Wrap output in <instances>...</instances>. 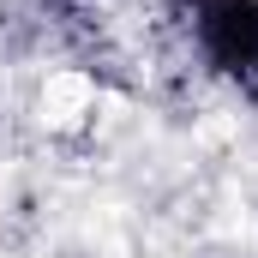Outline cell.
<instances>
[{
  "mask_svg": "<svg viewBox=\"0 0 258 258\" xmlns=\"http://www.w3.org/2000/svg\"><path fill=\"white\" fill-rule=\"evenodd\" d=\"M186 30L216 78L258 84V0H180Z\"/></svg>",
  "mask_w": 258,
  "mask_h": 258,
  "instance_id": "1",
  "label": "cell"
}]
</instances>
